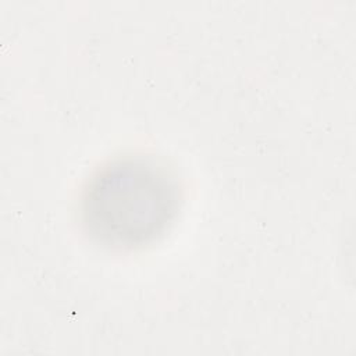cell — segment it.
<instances>
[{"mask_svg": "<svg viewBox=\"0 0 356 356\" xmlns=\"http://www.w3.org/2000/svg\"><path fill=\"white\" fill-rule=\"evenodd\" d=\"M178 204V184L164 165L145 156H124L92 175L81 197L79 214L93 241L129 250L163 235Z\"/></svg>", "mask_w": 356, "mask_h": 356, "instance_id": "obj_1", "label": "cell"}]
</instances>
